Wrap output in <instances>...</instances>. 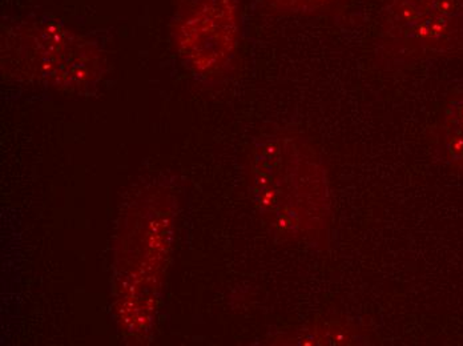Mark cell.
I'll use <instances>...</instances> for the list:
<instances>
[{"mask_svg":"<svg viewBox=\"0 0 463 346\" xmlns=\"http://www.w3.org/2000/svg\"><path fill=\"white\" fill-rule=\"evenodd\" d=\"M241 33L240 0H184L174 23L177 52L194 74L205 79L227 74Z\"/></svg>","mask_w":463,"mask_h":346,"instance_id":"4","label":"cell"},{"mask_svg":"<svg viewBox=\"0 0 463 346\" xmlns=\"http://www.w3.org/2000/svg\"><path fill=\"white\" fill-rule=\"evenodd\" d=\"M439 137L448 159L463 170V89L446 109Z\"/></svg>","mask_w":463,"mask_h":346,"instance_id":"5","label":"cell"},{"mask_svg":"<svg viewBox=\"0 0 463 346\" xmlns=\"http://www.w3.org/2000/svg\"><path fill=\"white\" fill-rule=\"evenodd\" d=\"M307 336L298 337V344H350L353 341V333L345 326L338 325V323H325V326H315L309 331H301Z\"/></svg>","mask_w":463,"mask_h":346,"instance_id":"7","label":"cell"},{"mask_svg":"<svg viewBox=\"0 0 463 346\" xmlns=\"http://www.w3.org/2000/svg\"><path fill=\"white\" fill-rule=\"evenodd\" d=\"M5 66L61 89H83L103 74L101 53L83 36L51 21L14 25L3 39Z\"/></svg>","mask_w":463,"mask_h":346,"instance_id":"3","label":"cell"},{"mask_svg":"<svg viewBox=\"0 0 463 346\" xmlns=\"http://www.w3.org/2000/svg\"><path fill=\"white\" fill-rule=\"evenodd\" d=\"M463 49V0H385L375 63L395 71Z\"/></svg>","mask_w":463,"mask_h":346,"instance_id":"2","label":"cell"},{"mask_svg":"<svg viewBox=\"0 0 463 346\" xmlns=\"http://www.w3.org/2000/svg\"><path fill=\"white\" fill-rule=\"evenodd\" d=\"M345 0H267L268 5L281 15L318 16L335 10Z\"/></svg>","mask_w":463,"mask_h":346,"instance_id":"6","label":"cell"},{"mask_svg":"<svg viewBox=\"0 0 463 346\" xmlns=\"http://www.w3.org/2000/svg\"><path fill=\"white\" fill-rule=\"evenodd\" d=\"M253 191L265 220L295 238H315L329 221L326 173L317 154L296 136H272L253 157Z\"/></svg>","mask_w":463,"mask_h":346,"instance_id":"1","label":"cell"}]
</instances>
